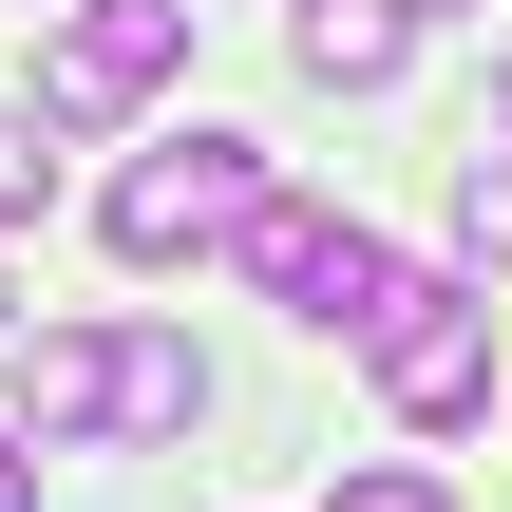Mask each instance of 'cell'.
Segmentation results:
<instances>
[{
    "label": "cell",
    "instance_id": "obj_1",
    "mask_svg": "<svg viewBox=\"0 0 512 512\" xmlns=\"http://www.w3.org/2000/svg\"><path fill=\"white\" fill-rule=\"evenodd\" d=\"M247 209H266V152H247V133H152L95 228H114V266H209Z\"/></svg>",
    "mask_w": 512,
    "mask_h": 512
},
{
    "label": "cell",
    "instance_id": "obj_2",
    "mask_svg": "<svg viewBox=\"0 0 512 512\" xmlns=\"http://www.w3.org/2000/svg\"><path fill=\"white\" fill-rule=\"evenodd\" d=\"M361 380H380L418 437H456V418L494 399V304H475L456 266H399V304L361 323Z\"/></svg>",
    "mask_w": 512,
    "mask_h": 512
},
{
    "label": "cell",
    "instance_id": "obj_3",
    "mask_svg": "<svg viewBox=\"0 0 512 512\" xmlns=\"http://www.w3.org/2000/svg\"><path fill=\"white\" fill-rule=\"evenodd\" d=\"M228 266H247L285 323H342V342L399 304V247H380V228H342V209H304V190H266V209L228 228Z\"/></svg>",
    "mask_w": 512,
    "mask_h": 512
},
{
    "label": "cell",
    "instance_id": "obj_4",
    "mask_svg": "<svg viewBox=\"0 0 512 512\" xmlns=\"http://www.w3.org/2000/svg\"><path fill=\"white\" fill-rule=\"evenodd\" d=\"M171 76H190V0H57V38H38V114L57 133L152 114Z\"/></svg>",
    "mask_w": 512,
    "mask_h": 512
},
{
    "label": "cell",
    "instance_id": "obj_5",
    "mask_svg": "<svg viewBox=\"0 0 512 512\" xmlns=\"http://www.w3.org/2000/svg\"><path fill=\"white\" fill-rule=\"evenodd\" d=\"M38 456H76V437H114V342L95 323H57V342H19V399H0Z\"/></svg>",
    "mask_w": 512,
    "mask_h": 512
},
{
    "label": "cell",
    "instance_id": "obj_6",
    "mask_svg": "<svg viewBox=\"0 0 512 512\" xmlns=\"http://www.w3.org/2000/svg\"><path fill=\"white\" fill-rule=\"evenodd\" d=\"M285 57H304L323 95H380V76L418 57V0H304V19H285Z\"/></svg>",
    "mask_w": 512,
    "mask_h": 512
},
{
    "label": "cell",
    "instance_id": "obj_7",
    "mask_svg": "<svg viewBox=\"0 0 512 512\" xmlns=\"http://www.w3.org/2000/svg\"><path fill=\"white\" fill-rule=\"evenodd\" d=\"M190 418H209V361L133 323V342H114V437H190Z\"/></svg>",
    "mask_w": 512,
    "mask_h": 512
},
{
    "label": "cell",
    "instance_id": "obj_8",
    "mask_svg": "<svg viewBox=\"0 0 512 512\" xmlns=\"http://www.w3.org/2000/svg\"><path fill=\"white\" fill-rule=\"evenodd\" d=\"M456 266L512 285V152H494V133H475V171H456Z\"/></svg>",
    "mask_w": 512,
    "mask_h": 512
},
{
    "label": "cell",
    "instance_id": "obj_9",
    "mask_svg": "<svg viewBox=\"0 0 512 512\" xmlns=\"http://www.w3.org/2000/svg\"><path fill=\"white\" fill-rule=\"evenodd\" d=\"M323 512H456V494H437L418 456H361V475H342V494H323Z\"/></svg>",
    "mask_w": 512,
    "mask_h": 512
},
{
    "label": "cell",
    "instance_id": "obj_10",
    "mask_svg": "<svg viewBox=\"0 0 512 512\" xmlns=\"http://www.w3.org/2000/svg\"><path fill=\"white\" fill-rule=\"evenodd\" d=\"M38 133H57V114H38V95H19V114H0V228H19V209H38V171H57V152H38Z\"/></svg>",
    "mask_w": 512,
    "mask_h": 512
},
{
    "label": "cell",
    "instance_id": "obj_11",
    "mask_svg": "<svg viewBox=\"0 0 512 512\" xmlns=\"http://www.w3.org/2000/svg\"><path fill=\"white\" fill-rule=\"evenodd\" d=\"M0 512H38V437H19V418H0Z\"/></svg>",
    "mask_w": 512,
    "mask_h": 512
},
{
    "label": "cell",
    "instance_id": "obj_12",
    "mask_svg": "<svg viewBox=\"0 0 512 512\" xmlns=\"http://www.w3.org/2000/svg\"><path fill=\"white\" fill-rule=\"evenodd\" d=\"M0 323H19V285H0Z\"/></svg>",
    "mask_w": 512,
    "mask_h": 512
},
{
    "label": "cell",
    "instance_id": "obj_13",
    "mask_svg": "<svg viewBox=\"0 0 512 512\" xmlns=\"http://www.w3.org/2000/svg\"><path fill=\"white\" fill-rule=\"evenodd\" d=\"M418 19H437V0H418Z\"/></svg>",
    "mask_w": 512,
    "mask_h": 512
}]
</instances>
